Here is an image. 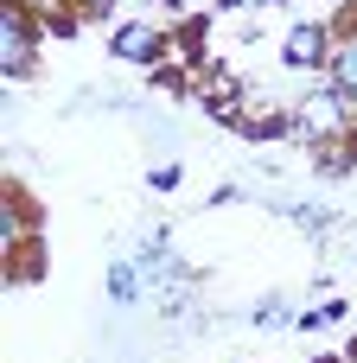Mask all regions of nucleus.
Here are the masks:
<instances>
[{"instance_id": "obj_1", "label": "nucleus", "mask_w": 357, "mask_h": 363, "mask_svg": "<svg viewBox=\"0 0 357 363\" xmlns=\"http://www.w3.org/2000/svg\"><path fill=\"white\" fill-rule=\"evenodd\" d=\"M26 32H32V26H26V13H19V6H6V77H19V70L32 64V45H26Z\"/></svg>"}, {"instance_id": "obj_2", "label": "nucleus", "mask_w": 357, "mask_h": 363, "mask_svg": "<svg viewBox=\"0 0 357 363\" xmlns=\"http://www.w3.org/2000/svg\"><path fill=\"white\" fill-rule=\"evenodd\" d=\"M326 57V26H294L287 32V64H319Z\"/></svg>"}, {"instance_id": "obj_3", "label": "nucleus", "mask_w": 357, "mask_h": 363, "mask_svg": "<svg viewBox=\"0 0 357 363\" xmlns=\"http://www.w3.org/2000/svg\"><path fill=\"white\" fill-rule=\"evenodd\" d=\"M115 57H134V64H147V57H160V38H153L147 26H121V32H115Z\"/></svg>"}, {"instance_id": "obj_4", "label": "nucleus", "mask_w": 357, "mask_h": 363, "mask_svg": "<svg viewBox=\"0 0 357 363\" xmlns=\"http://www.w3.org/2000/svg\"><path fill=\"white\" fill-rule=\"evenodd\" d=\"M300 121H307L313 134H332V128L345 121V108H339V96H313V102L300 108Z\"/></svg>"}, {"instance_id": "obj_5", "label": "nucleus", "mask_w": 357, "mask_h": 363, "mask_svg": "<svg viewBox=\"0 0 357 363\" xmlns=\"http://www.w3.org/2000/svg\"><path fill=\"white\" fill-rule=\"evenodd\" d=\"M204 102H211L217 115H236V102H243V96H236V83H230V77H217V70H211V83H204Z\"/></svg>"}, {"instance_id": "obj_6", "label": "nucleus", "mask_w": 357, "mask_h": 363, "mask_svg": "<svg viewBox=\"0 0 357 363\" xmlns=\"http://www.w3.org/2000/svg\"><path fill=\"white\" fill-rule=\"evenodd\" d=\"M339 83H345V89H351V96H357V45H351V51H345V57H339Z\"/></svg>"}, {"instance_id": "obj_7", "label": "nucleus", "mask_w": 357, "mask_h": 363, "mask_svg": "<svg viewBox=\"0 0 357 363\" xmlns=\"http://www.w3.org/2000/svg\"><path fill=\"white\" fill-rule=\"evenodd\" d=\"M134 294H141V281H134L128 268H115V300H134Z\"/></svg>"}, {"instance_id": "obj_8", "label": "nucleus", "mask_w": 357, "mask_h": 363, "mask_svg": "<svg viewBox=\"0 0 357 363\" xmlns=\"http://www.w3.org/2000/svg\"><path fill=\"white\" fill-rule=\"evenodd\" d=\"M83 6H109V0H83Z\"/></svg>"}, {"instance_id": "obj_9", "label": "nucleus", "mask_w": 357, "mask_h": 363, "mask_svg": "<svg viewBox=\"0 0 357 363\" xmlns=\"http://www.w3.org/2000/svg\"><path fill=\"white\" fill-rule=\"evenodd\" d=\"M230 6H236V0H230Z\"/></svg>"}]
</instances>
